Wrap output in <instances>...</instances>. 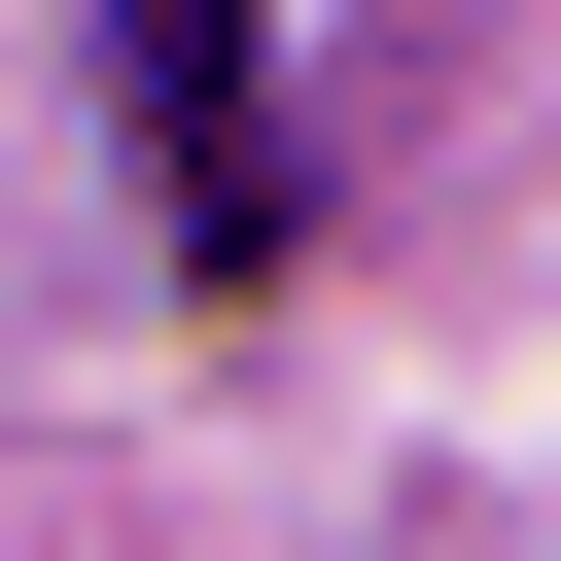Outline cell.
Masks as SVG:
<instances>
[{"instance_id": "obj_1", "label": "cell", "mask_w": 561, "mask_h": 561, "mask_svg": "<svg viewBox=\"0 0 561 561\" xmlns=\"http://www.w3.org/2000/svg\"><path fill=\"white\" fill-rule=\"evenodd\" d=\"M105 70L175 105V245L245 280V245H280V140H245V0H105Z\"/></svg>"}]
</instances>
